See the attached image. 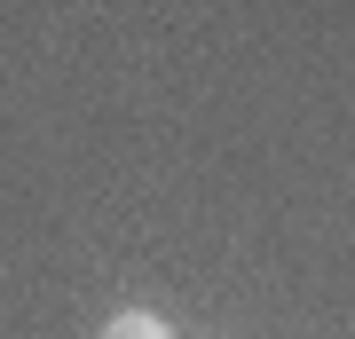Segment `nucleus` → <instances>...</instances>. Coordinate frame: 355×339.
I'll return each instance as SVG.
<instances>
[{"instance_id": "f257e3e1", "label": "nucleus", "mask_w": 355, "mask_h": 339, "mask_svg": "<svg viewBox=\"0 0 355 339\" xmlns=\"http://www.w3.org/2000/svg\"><path fill=\"white\" fill-rule=\"evenodd\" d=\"M103 339H174V331H166V315H150V308H119L111 324H103Z\"/></svg>"}]
</instances>
